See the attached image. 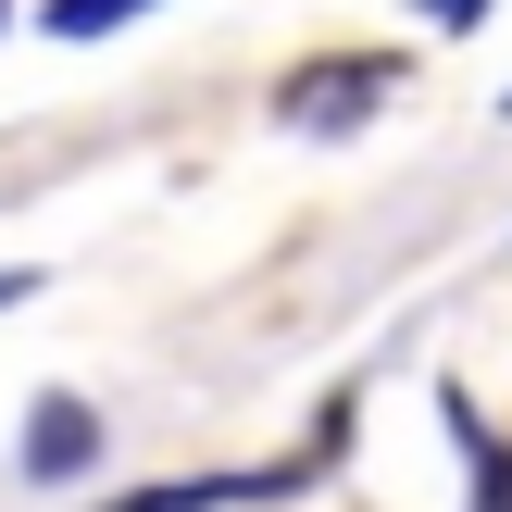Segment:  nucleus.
I'll use <instances>...</instances> for the list:
<instances>
[{"label":"nucleus","mask_w":512,"mask_h":512,"mask_svg":"<svg viewBox=\"0 0 512 512\" xmlns=\"http://www.w3.org/2000/svg\"><path fill=\"white\" fill-rule=\"evenodd\" d=\"M125 13H163V0H50L38 25H50V38H113Z\"/></svg>","instance_id":"nucleus-4"},{"label":"nucleus","mask_w":512,"mask_h":512,"mask_svg":"<svg viewBox=\"0 0 512 512\" xmlns=\"http://www.w3.org/2000/svg\"><path fill=\"white\" fill-rule=\"evenodd\" d=\"M88 463H100V413L88 400H38V413H25V475L63 488V475H88Z\"/></svg>","instance_id":"nucleus-2"},{"label":"nucleus","mask_w":512,"mask_h":512,"mask_svg":"<svg viewBox=\"0 0 512 512\" xmlns=\"http://www.w3.org/2000/svg\"><path fill=\"white\" fill-rule=\"evenodd\" d=\"M475 13H488V0H425V25H475Z\"/></svg>","instance_id":"nucleus-5"},{"label":"nucleus","mask_w":512,"mask_h":512,"mask_svg":"<svg viewBox=\"0 0 512 512\" xmlns=\"http://www.w3.org/2000/svg\"><path fill=\"white\" fill-rule=\"evenodd\" d=\"M400 63L388 50H313V63L275 75V125H300V138H350L363 113H388Z\"/></svg>","instance_id":"nucleus-1"},{"label":"nucleus","mask_w":512,"mask_h":512,"mask_svg":"<svg viewBox=\"0 0 512 512\" xmlns=\"http://www.w3.org/2000/svg\"><path fill=\"white\" fill-rule=\"evenodd\" d=\"M113 512H125V500H113Z\"/></svg>","instance_id":"nucleus-7"},{"label":"nucleus","mask_w":512,"mask_h":512,"mask_svg":"<svg viewBox=\"0 0 512 512\" xmlns=\"http://www.w3.org/2000/svg\"><path fill=\"white\" fill-rule=\"evenodd\" d=\"M450 450L475 463V512H512V450L488 438V413H475L463 388H450Z\"/></svg>","instance_id":"nucleus-3"},{"label":"nucleus","mask_w":512,"mask_h":512,"mask_svg":"<svg viewBox=\"0 0 512 512\" xmlns=\"http://www.w3.org/2000/svg\"><path fill=\"white\" fill-rule=\"evenodd\" d=\"M0 13H13V0H0Z\"/></svg>","instance_id":"nucleus-6"}]
</instances>
